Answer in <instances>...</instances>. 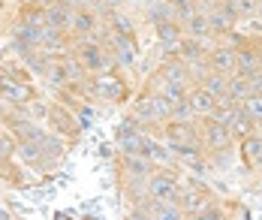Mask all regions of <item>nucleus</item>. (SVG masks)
Segmentation results:
<instances>
[{
  "instance_id": "nucleus-2",
  "label": "nucleus",
  "mask_w": 262,
  "mask_h": 220,
  "mask_svg": "<svg viewBox=\"0 0 262 220\" xmlns=\"http://www.w3.org/2000/svg\"><path fill=\"white\" fill-rule=\"evenodd\" d=\"M0 100H6L12 106H25V103H30V91L15 76H0Z\"/></svg>"
},
{
  "instance_id": "nucleus-21",
  "label": "nucleus",
  "mask_w": 262,
  "mask_h": 220,
  "mask_svg": "<svg viewBox=\"0 0 262 220\" xmlns=\"http://www.w3.org/2000/svg\"><path fill=\"white\" fill-rule=\"evenodd\" d=\"M0 220H12V214H9V211H6L3 205H0Z\"/></svg>"
},
{
  "instance_id": "nucleus-11",
  "label": "nucleus",
  "mask_w": 262,
  "mask_h": 220,
  "mask_svg": "<svg viewBox=\"0 0 262 220\" xmlns=\"http://www.w3.org/2000/svg\"><path fill=\"white\" fill-rule=\"evenodd\" d=\"M127 169H130L133 178H142V181H145V175H148L151 163H148L145 157H139V154H127Z\"/></svg>"
},
{
  "instance_id": "nucleus-1",
  "label": "nucleus",
  "mask_w": 262,
  "mask_h": 220,
  "mask_svg": "<svg viewBox=\"0 0 262 220\" xmlns=\"http://www.w3.org/2000/svg\"><path fill=\"white\" fill-rule=\"evenodd\" d=\"M73 21H76V9H73L70 0H57L52 6H46V25L49 28L67 33V30L73 28Z\"/></svg>"
},
{
  "instance_id": "nucleus-3",
  "label": "nucleus",
  "mask_w": 262,
  "mask_h": 220,
  "mask_svg": "<svg viewBox=\"0 0 262 220\" xmlns=\"http://www.w3.org/2000/svg\"><path fill=\"white\" fill-rule=\"evenodd\" d=\"M9 127H12V133L21 139V142H36V145H42V139H46V133H42V127H36L30 118H18V115H12L9 118Z\"/></svg>"
},
{
  "instance_id": "nucleus-20",
  "label": "nucleus",
  "mask_w": 262,
  "mask_h": 220,
  "mask_svg": "<svg viewBox=\"0 0 262 220\" xmlns=\"http://www.w3.org/2000/svg\"><path fill=\"white\" fill-rule=\"evenodd\" d=\"M30 112H33V115H46V106H42V103H33V100H30Z\"/></svg>"
},
{
  "instance_id": "nucleus-12",
  "label": "nucleus",
  "mask_w": 262,
  "mask_h": 220,
  "mask_svg": "<svg viewBox=\"0 0 262 220\" xmlns=\"http://www.w3.org/2000/svg\"><path fill=\"white\" fill-rule=\"evenodd\" d=\"M25 63L33 73H46V70H49V55H46V49H36L30 57H25Z\"/></svg>"
},
{
  "instance_id": "nucleus-14",
  "label": "nucleus",
  "mask_w": 262,
  "mask_h": 220,
  "mask_svg": "<svg viewBox=\"0 0 262 220\" xmlns=\"http://www.w3.org/2000/svg\"><path fill=\"white\" fill-rule=\"evenodd\" d=\"M244 112H247L250 118L262 121V97H259V94H250V97L244 100Z\"/></svg>"
},
{
  "instance_id": "nucleus-9",
  "label": "nucleus",
  "mask_w": 262,
  "mask_h": 220,
  "mask_svg": "<svg viewBox=\"0 0 262 220\" xmlns=\"http://www.w3.org/2000/svg\"><path fill=\"white\" fill-rule=\"evenodd\" d=\"M211 67L220 70V73L232 70V67H235V52H232V49H217V52L211 55Z\"/></svg>"
},
{
  "instance_id": "nucleus-15",
  "label": "nucleus",
  "mask_w": 262,
  "mask_h": 220,
  "mask_svg": "<svg viewBox=\"0 0 262 220\" xmlns=\"http://www.w3.org/2000/svg\"><path fill=\"white\" fill-rule=\"evenodd\" d=\"M154 217H157V220H181V208H178V205H172V202H169V205H160Z\"/></svg>"
},
{
  "instance_id": "nucleus-13",
  "label": "nucleus",
  "mask_w": 262,
  "mask_h": 220,
  "mask_svg": "<svg viewBox=\"0 0 262 220\" xmlns=\"http://www.w3.org/2000/svg\"><path fill=\"white\" fill-rule=\"evenodd\" d=\"M205 91L214 94V97H223V94H226V82H223V76H217V73L205 76Z\"/></svg>"
},
{
  "instance_id": "nucleus-4",
  "label": "nucleus",
  "mask_w": 262,
  "mask_h": 220,
  "mask_svg": "<svg viewBox=\"0 0 262 220\" xmlns=\"http://www.w3.org/2000/svg\"><path fill=\"white\" fill-rule=\"evenodd\" d=\"M151 196L157 199V202H172L175 196H178V190H175V181L172 178H166V175H160V178H154L151 181Z\"/></svg>"
},
{
  "instance_id": "nucleus-5",
  "label": "nucleus",
  "mask_w": 262,
  "mask_h": 220,
  "mask_svg": "<svg viewBox=\"0 0 262 220\" xmlns=\"http://www.w3.org/2000/svg\"><path fill=\"white\" fill-rule=\"evenodd\" d=\"M94 94H100L103 100H118L121 97V82L115 76H100L94 82Z\"/></svg>"
},
{
  "instance_id": "nucleus-8",
  "label": "nucleus",
  "mask_w": 262,
  "mask_h": 220,
  "mask_svg": "<svg viewBox=\"0 0 262 220\" xmlns=\"http://www.w3.org/2000/svg\"><path fill=\"white\" fill-rule=\"evenodd\" d=\"M208 142L214 145V148H223L226 142H229V127H226V121H211V127H208Z\"/></svg>"
},
{
  "instance_id": "nucleus-10",
  "label": "nucleus",
  "mask_w": 262,
  "mask_h": 220,
  "mask_svg": "<svg viewBox=\"0 0 262 220\" xmlns=\"http://www.w3.org/2000/svg\"><path fill=\"white\" fill-rule=\"evenodd\" d=\"M97 28V18H94V12H76V21H73V30L79 33V36H88V33H94Z\"/></svg>"
},
{
  "instance_id": "nucleus-17",
  "label": "nucleus",
  "mask_w": 262,
  "mask_h": 220,
  "mask_svg": "<svg viewBox=\"0 0 262 220\" xmlns=\"http://www.w3.org/2000/svg\"><path fill=\"white\" fill-rule=\"evenodd\" d=\"M208 28H211V21L205 15H193V18H190V33H193V36H202Z\"/></svg>"
},
{
  "instance_id": "nucleus-16",
  "label": "nucleus",
  "mask_w": 262,
  "mask_h": 220,
  "mask_svg": "<svg viewBox=\"0 0 262 220\" xmlns=\"http://www.w3.org/2000/svg\"><path fill=\"white\" fill-rule=\"evenodd\" d=\"M118 60L121 63H130L133 60V46H130L127 36H118Z\"/></svg>"
},
{
  "instance_id": "nucleus-22",
  "label": "nucleus",
  "mask_w": 262,
  "mask_h": 220,
  "mask_svg": "<svg viewBox=\"0 0 262 220\" xmlns=\"http://www.w3.org/2000/svg\"><path fill=\"white\" fill-rule=\"evenodd\" d=\"M0 112H3V100H0Z\"/></svg>"
},
{
  "instance_id": "nucleus-19",
  "label": "nucleus",
  "mask_w": 262,
  "mask_h": 220,
  "mask_svg": "<svg viewBox=\"0 0 262 220\" xmlns=\"http://www.w3.org/2000/svg\"><path fill=\"white\" fill-rule=\"evenodd\" d=\"M112 25H115V30H118L121 36H127V33H130V21H127V18H121V15H115V21H112Z\"/></svg>"
},
{
  "instance_id": "nucleus-6",
  "label": "nucleus",
  "mask_w": 262,
  "mask_h": 220,
  "mask_svg": "<svg viewBox=\"0 0 262 220\" xmlns=\"http://www.w3.org/2000/svg\"><path fill=\"white\" fill-rule=\"evenodd\" d=\"M79 57H81V67H84V70H100V67H103V49H100L97 42L81 46Z\"/></svg>"
},
{
  "instance_id": "nucleus-23",
  "label": "nucleus",
  "mask_w": 262,
  "mask_h": 220,
  "mask_svg": "<svg viewBox=\"0 0 262 220\" xmlns=\"http://www.w3.org/2000/svg\"><path fill=\"white\" fill-rule=\"evenodd\" d=\"M259 133H262V121H259Z\"/></svg>"
},
{
  "instance_id": "nucleus-7",
  "label": "nucleus",
  "mask_w": 262,
  "mask_h": 220,
  "mask_svg": "<svg viewBox=\"0 0 262 220\" xmlns=\"http://www.w3.org/2000/svg\"><path fill=\"white\" fill-rule=\"evenodd\" d=\"M190 106H193V112L211 115V112H214V106H217V97H214V94H208V91L202 87V91H196V94L190 97Z\"/></svg>"
},
{
  "instance_id": "nucleus-18",
  "label": "nucleus",
  "mask_w": 262,
  "mask_h": 220,
  "mask_svg": "<svg viewBox=\"0 0 262 220\" xmlns=\"http://www.w3.org/2000/svg\"><path fill=\"white\" fill-rule=\"evenodd\" d=\"M157 33L163 42H175L178 39V28L175 25H169V21H163V25H157Z\"/></svg>"
}]
</instances>
